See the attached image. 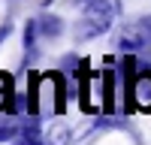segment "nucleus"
I'll list each match as a JSON object with an SVG mask.
<instances>
[{"label": "nucleus", "instance_id": "nucleus-4", "mask_svg": "<svg viewBox=\"0 0 151 145\" xmlns=\"http://www.w3.org/2000/svg\"><path fill=\"white\" fill-rule=\"evenodd\" d=\"M70 136H73V133L67 130V127H52V130H48V136H45V145H67L70 142Z\"/></svg>", "mask_w": 151, "mask_h": 145}, {"label": "nucleus", "instance_id": "nucleus-3", "mask_svg": "<svg viewBox=\"0 0 151 145\" xmlns=\"http://www.w3.org/2000/svg\"><path fill=\"white\" fill-rule=\"evenodd\" d=\"M130 97H133V103L139 106L142 112H151V72H142V76L136 79Z\"/></svg>", "mask_w": 151, "mask_h": 145}, {"label": "nucleus", "instance_id": "nucleus-2", "mask_svg": "<svg viewBox=\"0 0 151 145\" xmlns=\"http://www.w3.org/2000/svg\"><path fill=\"white\" fill-rule=\"evenodd\" d=\"M145 45H151V15H142V18L130 21L127 27L121 30V36H118V48L124 55L142 52Z\"/></svg>", "mask_w": 151, "mask_h": 145}, {"label": "nucleus", "instance_id": "nucleus-7", "mask_svg": "<svg viewBox=\"0 0 151 145\" xmlns=\"http://www.w3.org/2000/svg\"><path fill=\"white\" fill-rule=\"evenodd\" d=\"M6 139H12V130L9 127H0V142H6Z\"/></svg>", "mask_w": 151, "mask_h": 145}, {"label": "nucleus", "instance_id": "nucleus-1", "mask_svg": "<svg viewBox=\"0 0 151 145\" xmlns=\"http://www.w3.org/2000/svg\"><path fill=\"white\" fill-rule=\"evenodd\" d=\"M112 18H115V6H112L109 0H88L85 18L79 21V27H76V36L88 39V36L103 33V30H109Z\"/></svg>", "mask_w": 151, "mask_h": 145}, {"label": "nucleus", "instance_id": "nucleus-5", "mask_svg": "<svg viewBox=\"0 0 151 145\" xmlns=\"http://www.w3.org/2000/svg\"><path fill=\"white\" fill-rule=\"evenodd\" d=\"M40 30H42L45 36H58L60 30H64V21H60L58 15H45V18L40 21Z\"/></svg>", "mask_w": 151, "mask_h": 145}, {"label": "nucleus", "instance_id": "nucleus-6", "mask_svg": "<svg viewBox=\"0 0 151 145\" xmlns=\"http://www.w3.org/2000/svg\"><path fill=\"white\" fill-rule=\"evenodd\" d=\"M9 97H12V79L0 72V112L9 106Z\"/></svg>", "mask_w": 151, "mask_h": 145}]
</instances>
